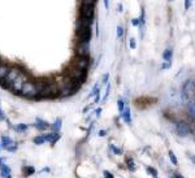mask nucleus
Returning a JSON list of instances; mask_svg holds the SVG:
<instances>
[{
    "mask_svg": "<svg viewBox=\"0 0 195 178\" xmlns=\"http://www.w3.org/2000/svg\"><path fill=\"white\" fill-rule=\"evenodd\" d=\"M96 3V0H82V5H91V7H94Z\"/></svg>",
    "mask_w": 195,
    "mask_h": 178,
    "instance_id": "nucleus-30",
    "label": "nucleus"
},
{
    "mask_svg": "<svg viewBox=\"0 0 195 178\" xmlns=\"http://www.w3.org/2000/svg\"><path fill=\"white\" fill-rule=\"evenodd\" d=\"M172 56H173V51L171 48L164 49V52H163V59H164V61H171Z\"/></svg>",
    "mask_w": 195,
    "mask_h": 178,
    "instance_id": "nucleus-19",
    "label": "nucleus"
},
{
    "mask_svg": "<svg viewBox=\"0 0 195 178\" xmlns=\"http://www.w3.org/2000/svg\"><path fill=\"white\" fill-rule=\"evenodd\" d=\"M103 176H104V178H115V176H113L111 172H108V170H104L103 172Z\"/></svg>",
    "mask_w": 195,
    "mask_h": 178,
    "instance_id": "nucleus-32",
    "label": "nucleus"
},
{
    "mask_svg": "<svg viewBox=\"0 0 195 178\" xmlns=\"http://www.w3.org/2000/svg\"><path fill=\"white\" fill-rule=\"evenodd\" d=\"M33 142H34V144H43V143H46L47 141H46V134H40V135H38V137H35L34 139H33Z\"/></svg>",
    "mask_w": 195,
    "mask_h": 178,
    "instance_id": "nucleus-21",
    "label": "nucleus"
},
{
    "mask_svg": "<svg viewBox=\"0 0 195 178\" xmlns=\"http://www.w3.org/2000/svg\"><path fill=\"white\" fill-rule=\"evenodd\" d=\"M129 47L131 49H135L137 48V40H135V38H130L129 39Z\"/></svg>",
    "mask_w": 195,
    "mask_h": 178,
    "instance_id": "nucleus-28",
    "label": "nucleus"
},
{
    "mask_svg": "<svg viewBox=\"0 0 195 178\" xmlns=\"http://www.w3.org/2000/svg\"><path fill=\"white\" fill-rule=\"evenodd\" d=\"M176 134L181 138H186L190 137L193 134L191 126L189 125L186 121H177L176 122Z\"/></svg>",
    "mask_w": 195,
    "mask_h": 178,
    "instance_id": "nucleus-4",
    "label": "nucleus"
},
{
    "mask_svg": "<svg viewBox=\"0 0 195 178\" xmlns=\"http://www.w3.org/2000/svg\"><path fill=\"white\" fill-rule=\"evenodd\" d=\"M168 2H171V3H172V2H174V0H168Z\"/></svg>",
    "mask_w": 195,
    "mask_h": 178,
    "instance_id": "nucleus-47",
    "label": "nucleus"
},
{
    "mask_svg": "<svg viewBox=\"0 0 195 178\" xmlns=\"http://www.w3.org/2000/svg\"><path fill=\"white\" fill-rule=\"evenodd\" d=\"M108 77H109V73H105V74H104V77H103V79H102V83H103V85H107V83H108Z\"/></svg>",
    "mask_w": 195,
    "mask_h": 178,
    "instance_id": "nucleus-35",
    "label": "nucleus"
},
{
    "mask_svg": "<svg viewBox=\"0 0 195 178\" xmlns=\"http://www.w3.org/2000/svg\"><path fill=\"white\" fill-rule=\"evenodd\" d=\"M90 57H86V56H77L75 55V57L72 60V65L81 69V70H87V69L90 68Z\"/></svg>",
    "mask_w": 195,
    "mask_h": 178,
    "instance_id": "nucleus-5",
    "label": "nucleus"
},
{
    "mask_svg": "<svg viewBox=\"0 0 195 178\" xmlns=\"http://www.w3.org/2000/svg\"><path fill=\"white\" fill-rule=\"evenodd\" d=\"M3 164V157H0V165Z\"/></svg>",
    "mask_w": 195,
    "mask_h": 178,
    "instance_id": "nucleus-46",
    "label": "nucleus"
},
{
    "mask_svg": "<svg viewBox=\"0 0 195 178\" xmlns=\"http://www.w3.org/2000/svg\"><path fill=\"white\" fill-rule=\"evenodd\" d=\"M185 108H186V112H187L189 116L195 120V99L185 103Z\"/></svg>",
    "mask_w": 195,
    "mask_h": 178,
    "instance_id": "nucleus-10",
    "label": "nucleus"
},
{
    "mask_svg": "<svg viewBox=\"0 0 195 178\" xmlns=\"http://www.w3.org/2000/svg\"><path fill=\"white\" fill-rule=\"evenodd\" d=\"M0 176H2L3 178H12V176H11V168L8 167V165H5V164L0 165Z\"/></svg>",
    "mask_w": 195,
    "mask_h": 178,
    "instance_id": "nucleus-12",
    "label": "nucleus"
},
{
    "mask_svg": "<svg viewBox=\"0 0 195 178\" xmlns=\"http://www.w3.org/2000/svg\"><path fill=\"white\" fill-rule=\"evenodd\" d=\"M109 150H111L115 155H122V154H124V150H122V148H117L115 144H109Z\"/></svg>",
    "mask_w": 195,
    "mask_h": 178,
    "instance_id": "nucleus-24",
    "label": "nucleus"
},
{
    "mask_svg": "<svg viewBox=\"0 0 195 178\" xmlns=\"http://www.w3.org/2000/svg\"><path fill=\"white\" fill-rule=\"evenodd\" d=\"M100 101V90L96 92V95H95V103H99Z\"/></svg>",
    "mask_w": 195,
    "mask_h": 178,
    "instance_id": "nucleus-38",
    "label": "nucleus"
},
{
    "mask_svg": "<svg viewBox=\"0 0 195 178\" xmlns=\"http://www.w3.org/2000/svg\"><path fill=\"white\" fill-rule=\"evenodd\" d=\"M9 66L8 65H5V64H0V81H3L5 78V75L8 74L9 72Z\"/></svg>",
    "mask_w": 195,
    "mask_h": 178,
    "instance_id": "nucleus-17",
    "label": "nucleus"
},
{
    "mask_svg": "<svg viewBox=\"0 0 195 178\" xmlns=\"http://www.w3.org/2000/svg\"><path fill=\"white\" fill-rule=\"evenodd\" d=\"M21 68H18V66H12L11 69H9V72H8V74L5 75V78L2 81V85L4 86V87H9L11 88V86H12V83L20 77L21 75Z\"/></svg>",
    "mask_w": 195,
    "mask_h": 178,
    "instance_id": "nucleus-2",
    "label": "nucleus"
},
{
    "mask_svg": "<svg viewBox=\"0 0 195 178\" xmlns=\"http://www.w3.org/2000/svg\"><path fill=\"white\" fill-rule=\"evenodd\" d=\"M48 172H51V168H49V167H46L45 169H42V170H40V173H48Z\"/></svg>",
    "mask_w": 195,
    "mask_h": 178,
    "instance_id": "nucleus-40",
    "label": "nucleus"
},
{
    "mask_svg": "<svg viewBox=\"0 0 195 178\" xmlns=\"http://www.w3.org/2000/svg\"><path fill=\"white\" fill-rule=\"evenodd\" d=\"M3 120H5V114L2 109H0V121H3Z\"/></svg>",
    "mask_w": 195,
    "mask_h": 178,
    "instance_id": "nucleus-41",
    "label": "nucleus"
},
{
    "mask_svg": "<svg viewBox=\"0 0 195 178\" xmlns=\"http://www.w3.org/2000/svg\"><path fill=\"white\" fill-rule=\"evenodd\" d=\"M131 25L139 28V18H133V20H131Z\"/></svg>",
    "mask_w": 195,
    "mask_h": 178,
    "instance_id": "nucleus-36",
    "label": "nucleus"
},
{
    "mask_svg": "<svg viewBox=\"0 0 195 178\" xmlns=\"http://www.w3.org/2000/svg\"><path fill=\"white\" fill-rule=\"evenodd\" d=\"M172 178H185V177L182 176V174H180V173H174V176Z\"/></svg>",
    "mask_w": 195,
    "mask_h": 178,
    "instance_id": "nucleus-43",
    "label": "nucleus"
},
{
    "mask_svg": "<svg viewBox=\"0 0 195 178\" xmlns=\"http://www.w3.org/2000/svg\"><path fill=\"white\" fill-rule=\"evenodd\" d=\"M104 7L105 9H109V0H104Z\"/></svg>",
    "mask_w": 195,
    "mask_h": 178,
    "instance_id": "nucleus-42",
    "label": "nucleus"
},
{
    "mask_svg": "<svg viewBox=\"0 0 195 178\" xmlns=\"http://www.w3.org/2000/svg\"><path fill=\"white\" fill-rule=\"evenodd\" d=\"M65 75V77H69L70 79H73L74 82H77L78 85H81L82 82L86 79V72L85 70H81V69L73 66L72 64L68 65L66 69L64 70V73H62Z\"/></svg>",
    "mask_w": 195,
    "mask_h": 178,
    "instance_id": "nucleus-1",
    "label": "nucleus"
},
{
    "mask_svg": "<svg viewBox=\"0 0 195 178\" xmlns=\"http://www.w3.org/2000/svg\"><path fill=\"white\" fill-rule=\"evenodd\" d=\"M191 4H193V0H185V9H190L191 7Z\"/></svg>",
    "mask_w": 195,
    "mask_h": 178,
    "instance_id": "nucleus-34",
    "label": "nucleus"
},
{
    "mask_svg": "<svg viewBox=\"0 0 195 178\" xmlns=\"http://www.w3.org/2000/svg\"><path fill=\"white\" fill-rule=\"evenodd\" d=\"M109 91H111V83L108 82V83H107V87H105V94H104V96H103V99H102V101L104 103V101L108 99V96H109Z\"/></svg>",
    "mask_w": 195,
    "mask_h": 178,
    "instance_id": "nucleus-27",
    "label": "nucleus"
},
{
    "mask_svg": "<svg viewBox=\"0 0 195 178\" xmlns=\"http://www.w3.org/2000/svg\"><path fill=\"white\" fill-rule=\"evenodd\" d=\"M61 125H62V120H61V118H56V120H55V122L51 125L52 131L59 133V131L61 130Z\"/></svg>",
    "mask_w": 195,
    "mask_h": 178,
    "instance_id": "nucleus-16",
    "label": "nucleus"
},
{
    "mask_svg": "<svg viewBox=\"0 0 195 178\" xmlns=\"http://www.w3.org/2000/svg\"><path fill=\"white\" fill-rule=\"evenodd\" d=\"M100 113H102V108H98V109H96V112H95L96 117H100Z\"/></svg>",
    "mask_w": 195,
    "mask_h": 178,
    "instance_id": "nucleus-44",
    "label": "nucleus"
},
{
    "mask_svg": "<svg viewBox=\"0 0 195 178\" xmlns=\"http://www.w3.org/2000/svg\"><path fill=\"white\" fill-rule=\"evenodd\" d=\"M26 81H29L28 77H26V74H25V73H21L20 77H18V78L13 82V83H12V86H11L12 91H15L16 94H20V92H21V88H22L23 83H25Z\"/></svg>",
    "mask_w": 195,
    "mask_h": 178,
    "instance_id": "nucleus-8",
    "label": "nucleus"
},
{
    "mask_svg": "<svg viewBox=\"0 0 195 178\" xmlns=\"http://www.w3.org/2000/svg\"><path fill=\"white\" fill-rule=\"evenodd\" d=\"M125 164H126V168L130 170V172H134L135 170V163H134V159L133 157H126L125 159Z\"/></svg>",
    "mask_w": 195,
    "mask_h": 178,
    "instance_id": "nucleus-15",
    "label": "nucleus"
},
{
    "mask_svg": "<svg viewBox=\"0 0 195 178\" xmlns=\"http://www.w3.org/2000/svg\"><path fill=\"white\" fill-rule=\"evenodd\" d=\"M146 170H147V173H148L151 177H156V176H158V170H156V168L147 167V168H146Z\"/></svg>",
    "mask_w": 195,
    "mask_h": 178,
    "instance_id": "nucleus-26",
    "label": "nucleus"
},
{
    "mask_svg": "<svg viewBox=\"0 0 195 178\" xmlns=\"http://www.w3.org/2000/svg\"><path fill=\"white\" fill-rule=\"evenodd\" d=\"M75 53L77 56H90V42H77L75 46Z\"/></svg>",
    "mask_w": 195,
    "mask_h": 178,
    "instance_id": "nucleus-7",
    "label": "nucleus"
},
{
    "mask_svg": "<svg viewBox=\"0 0 195 178\" xmlns=\"http://www.w3.org/2000/svg\"><path fill=\"white\" fill-rule=\"evenodd\" d=\"M122 35H124V28L121 25H118L117 26V38H121Z\"/></svg>",
    "mask_w": 195,
    "mask_h": 178,
    "instance_id": "nucleus-31",
    "label": "nucleus"
},
{
    "mask_svg": "<svg viewBox=\"0 0 195 178\" xmlns=\"http://www.w3.org/2000/svg\"><path fill=\"white\" fill-rule=\"evenodd\" d=\"M168 155H169V160H171V163L174 165V167H177V165H178V159H177V156H176V154L173 151H169Z\"/></svg>",
    "mask_w": 195,
    "mask_h": 178,
    "instance_id": "nucleus-22",
    "label": "nucleus"
},
{
    "mask_svg": "<svg viewBox=\"0 0 195 178\" xmlns=\"http://www.w3.org/2000/svg\"><path fill=\"white\" fill-rule=\"evenodd\" d=\"M190 160L193 161V164H195V155H190Z\"/></svg>",
    "mask_w": 195,
    "mask_h": 178,
    "instance_id": "nucleus-45",
    "label": "nucleus"
},
{
    "mask_svg": "<svg viewBox=\"0 0 195 178\" xmlns=\"http://www.w3.org/2000/svg\"><path fill=\"white\" fill-rule=\"evenodd\" d=\"M28 128H29V126H28L26 124H17V125H15L13 129H15L17 133H23V131L28 130Z\"/></svg>",
    "mask_w": 195,
    "mask_h": 178,
    "instance_id": "nucleus-23",
    "label": "nucleus"
},
{
    "mask_svg": "<svg viewBox=\"0 0 195 178\" xmlns=\"http://www.w3.org/2000/svg\"><path fill=\"white\" fill-rule=\"evenodd\" d=\"M122 11H124L122 4H121V3H118V4H117V12H118V13H122Z\"/></svg>",
    "mask_w": 195,
    "mask_h": 178,
    "instance_id": "nucleus-37",
    "label": "nucleus"
},
{
    "mask_svg": "<svg viewBox=\"0 0 195 178\" xmlns=\"http://www.w3.org/2000/svg\"><path fill=\"white\" fill-rule=\"evenodd\" d=\"M34 173H35V169H34V167H31V165L23 168V174L25 176H31V174H34Z\"/></svg>",
    "mask_w": 195,
    "mask_h": 178,
    "instance_id": "nucleus-25",
    "label": "nucleus"
},
{
    "mask_svg": "<svg viewBox=\"0 0 195 178\" xmlns=\"http://www.w3.org/2000/svg\"><path fill=\"white\" fill-rule=\"evenodd\" d=\"M125 108H126V105H125V100L124 99H118L117 100V109H118V113H120V117H121V114L124 113Z\"/></svg>",
    "mask_w": 195,
    "mask_h": 178,
    "instance_id": "nucleus-20",
    "label": "nucleus"
},
{
    "mask_svg": "<svg viewBox=\"0 0 195 178\" xmlns=\"http://www.w3.org/2000/svg\"><path fill=\"white\" fill-rule=\"evenodd\" d=\"M107 133H108L107 130H100V131H99V137H105Z\"/></svg>",
    "mask_w": 195,
    "mask_h": 178,
    "instance_id": "nucleus-39",
    "label": "nucleus"
},
{
    "mask_svg": "<svg viewBox=\"0 0 195 178\" xmlns=\"http://www.w3.org/2000/svg\"><path fill=\"white\" fill-rule=\"evenodd\" d=\"M21 95L23 96H29V98H33L35 95H38L36 91V86H35V82H31V81H26L23 83L22 88H21Z\"/></svg>",
    "mask_w": 195,
    "mask_h": 178,
    "instance_id": "nucleus-6",
    "label": "nucleus"
},
{
    "mask_svg": "<svg viewBox=\"0 0 195 178\" xmlns=\"http://www.w3.org/2000/svg\"><path fill=\"white\" fill-rule=\"evenodd\" d=\"M194 95H195V83L193 81H187L186 83H184V87H182V100L185 103L194 100Z\"/></svg>",
    "mask_w": 195,
    "mask_h": 178,
    "instance_id": "nucleus-3",
    "label": "nucleus"
},
{
    "mask_svg": "<svg viewBox=\"0 0 195 178\" xmlns=\"http://www.w3.org/2000/svg\"><path fill=\"white\" fill-rule=\"evenodd\" d=\"M81 17L83 18H94V15H95V12H94V7L91 5H81Z\"/></svg>",
    "mask_w": 195,
    "mask_h": 178,
    "instance_id": "nucleus-9",
    "label": "nucleus"
},
{
    "mask_svg": "<svg viewBox=\"0 0 195 178\" xmlns=\"http://www.w3.org/2000/svg\"><path fill=\"white\" fill-rule=\"evenodd\" d=\"M60 139V134L59 133H55V131H51V133H48V134H46V141L48 143H51L52 146L57 142Z\"/></svg>",
    "mask_w": 195,
    "mask_h": 178,
    "instance_id": "nucleus-11",
    "label": "nucleus"
},
{
    "mask_svg": "<svg viewBox=\"0 0 195 178\" xmlns=\"http://www.w3.org/2000/svg\"><path fill=\"white\" fill-rule=\"evenodd\" d=\"M11 144H13V141L11 139V137H8V135H3L2 137V146L4 148H7V147H9Z\"/></svg>",
    "mask_w": 195,
    "mask_h": 178,
    "instance_id": "nucleus-18",
    "label": "nucleus"
},
{
    "mask_svg": "<svg viewBox=\"0 0 195 178\" xmlns=\"http://www.w3.org/2000/svg\"><path fill=\"white\" fill-rule=\"evenodd\" d=\"M171 66H172V61H164L161 65V69L163 70H167V69H169Z\"/></svg>",
    "mask_w": 195,
    "mask_h": 178,
    "instance_id": "nucleus-29",
    "label": "nucleus"
},
{
    "mask_svg": "<svg viewBox=\"0 0 195 178\" xmlns=\"http://www.w3.org/2000/svg\"><path fill=\"white\" fill-rule=\"evenodd\" d=\"M35 128L39 130V131H45L48 129V124L42 118H36L35 120Z\"/></svg>",
    "mask_w": 195,
    "mask_h": 178,
    "instance_id": "nucleus-13",
    "label": "nucleus"
},
{
    "mask_svg": "<svg viewBox=\"0 0 195 178\" xmlns=\"http://www.w3.org/2000/svg\"><path fill=\"white\" fill-rule=\"evenodd\" d=\"M121 118H122V121L126 125H131V114H130V108L129 107L125 108L124 113L121 114Z\"/></svg>",
    "mask_w": 195,
    "mask_h": 178,
    "instance_id": "nucleus-14",
    "label": "nucleus"
},
{
    "mask_svg": "<svg viewBox=\"0 0 195 178\" xmlns=\"http://www.w3.org/2000/svg\"><path fill=\"white\" fill-rule=\"evenodd\" d=\"M5 150H7V151H9V152H15L16 150H17V146L13 143V144H11L9 146V147H7V148H5Z\"/></svg>",
    "mask_w": 195,
    "mask_h": 178,
    "instance_id": "nucleus-33",
    "label": "nucleus"
}]
</instances>
